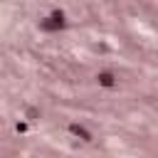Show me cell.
Segmentation results:
<instances>
[{
	"label": "cell",
	"mask_w": 158,
	"mask_h": 158,
	"mask_svg": "<svg viewBox=\"0 0 158 158\" xmlns=\"http://www.w3.org/2000/svg\"><path fill=\"white\" fill-rule=\"evenodd\" d=\"M96 81H99V86L111 89V86H116V74H114V72H99Z\"/></svg>",
	"instance_id": "obj_1"
},
{
	"label": "cell",
	"mask_w": 158,
	"mask_h": 158,
	"mask_svg": "<svg viewBox=\"0 0 158 158\" xmlns=\"http://www.w3.org/2000/svg\"><path fill=\"white\" fill-rule=\"evenodd\" d=\"M69 133L79 136L81 141H91V138H94V136H91V133H89V131H86V128H84L81 123H69Z\"/></svg>",
	"instance_id": "obj_2"
},
{
	"label": "cell",
	"mask_w": 158,
	"mask_h": 158,
	"mask_svg": "<svg viewBox=\"0 0 158 158\" xmlns=\"http://www.w3.org/2000/svg\"><path fill=\"white\" fill-rule=\"evenodd\" d=\"M49 20L54 22V27H57V30L67 27V17H64V12H62V10H52V12H49Z\"/></svg>",
	"instance_id": "obj_3"
},
{
	"label": "cell",
	"mask_w": 158,
	"mask_h": 158,
	"mask_svg": "<svg viewBox=\"0 0 158 158\" xmlns=\"http://www.w3.org/2000/svg\"><path fill=\"white\" fill-rule=\"evenodd\" d=\"M25 116H27V121H37V116H40V111H37V109H32V106H30V109H27V114H25Z\"/></svg>",
	"instance_id": "obj_4"
}]
</instances>
